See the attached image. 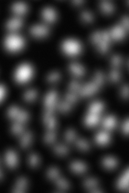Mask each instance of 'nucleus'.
Segmentation results:
<instances>
[{"label":"nucleus","mask_w":129,"mask_h":193,"mask_svg":"<svg viewBox=\"0 0 129 193\" xmlns=\"http://www.w3.org/2000/svg\"><path fill=\"white\" fill-rule=\"evenodd\" d=\"M116 125V120L114 117H108L104 121V126L106 129H111Z\"/></svg>","instance_id":"20"},{"label":"nucleus","mask_w":129,"mask_h":193,"mask_svg":"<svg viewBox=\"0 0 129 193\" xmlns=\"http://www.w3.org/2000/svg\"><path fill=\"white\" fill-rule=\"evenodd\" d=\"M82 18L86 22H91L93 20V16L91 14V13L87 12V11L82 13Z\"/></svg>","instance_id":"31"},{"label":"nucleus","mask_w":129,"mask_h":193,"mask_svg":"<svg viewBox=\"0 0 129 193\" xmlns=\"http://www.w3.org/2000/svg\"><path fill=\"white\" fill-rule=\"evenodd\" d=\"M102 109H103V105L101 103H94L90 107V111H91V112L95 115L97 113L102 111Z\"/></svg>","instance_id":"21"},{"label":"nucleus","mask_w":129,"mask_h":193,"mask_svg":"<svg viewBox=\"0 0 129 193\" xmlns=\"http://www.w3.org/2000/svg\"><path fill=\"white\" fill-rule=\"evenodd\" d=\"M99 120V117L97 115H90L87 117L85 120V124L87 126L96 125Z\"/></svg>","instance_id":"16"},{"label":"nucleus","mask_w":129,"mask_h":193,"mask_svg":"<svg viewBox=\"0 0 129 193\" xmlns=\"http://www.w3.org/2000/svg\"><path fill=\"white\" fill-rule=\"evenodd\" d=\"M3 178V172H2V170L1 169V179Z\"/></svg>","instance_id":"56"},{"label":"nucleus","mask_w":129,"mask_h":193,"mask_svg":"<svg viewBox=\"0 0 129 193\" xmlns=\"http://www.w3.org/2000/svg\"><path fill=\"white\" fill-rule=\"evenodd\" d=\"M31 33L35 36H44L48 34L49 30L45 26H34L31 28Z\"/></svg>","instance_id":"5"},{"label":"nucleus","mask_w":129,"mask_h":193,"mask_svg":"<svg viewBox=\"0 0 129 193\" xmlns=\"http://www.w3.org/2000/svg\"><path fill=\"white\" fill-rule=\"evenodd\" d=\"M13 192H25V190L19 189V188H15V190H13Z\"/></svg>","instance_id":"53"},{"label":"nucleus","mask_w":129,"mask_h":193,"mask_svg":"<svg viewBox=\"0 0 129 193\" xmlns=\"http://www.w3.org/2000/svg\"><path fill=\"white\" fill-rule=\"evenodd\" d=\"M66 99L70 101L71 103H75L77 100V96L76 95L73 94H66Z\"/></svg>","instance_id":"46"},{"label":"nucleus","mask_w":129,"mask_h":193,"mask_svg":"<svg viewBox=\"0 0 129 193\" xmlns=\"http://www.w3.org/2000/svg\"><path fill=\"white\" fill-rule=\"evenodd\" d=\"M0 96H1V102H2L4 100V98H5V94H6V88L5 87L3 86V85H2L1 86V88H0Z\"/></svg>","instance_id":"47"},{"label":"nucleus","mask_w":129,"mask_h":193,"mask_svg":"<svg viewBox=\"0 0 129 193\" xmlns=\"http://www.w3.org/2000/svg\"><path fill=\"white\" fill-rule=\"evenodd\" d=\"M22 20H20V19H14V20H12L8 22L7 23V25H6V27L7 28V29H9L10 30H14L19 28L22 26Z\"/></svg>","instance_id":"9"},{"label":"nucleus","mask_w":129,"mask_h":193,"mask_svg":"<svg viewBox=\"0 0 129 193\" xmlns=\"http://www.w3.org/2000/svg\"><path fill=\"white\" fill-rule=\"evenodd\" d=\"M100 5L102 11L107 14H110L111 13H113L114 10V7L112 5V4L108 2H102L100 3Z\"/></svg>","instance_id":"15"},{"label":"nucleus","mask_w":129,"mask_h":193,"mask_svg":"<svg viewBox=\"0 0 129 193\" xmlns=\"http://www.w3.org/2000/svg\"><path fill=\"white\" fill-rule=\"evenodd\" d=\"M56 183H57L58 186L62 189V190H68V188H69V185L67 183V181H64V179H58Z\"/></svg>","instance_id":"32"},{"label":"nucleus","mask_w":129,"mask_h":193,"mask_svg":"<svg viewBox=\"0 0 129 193\" xmlns=\"http://www.w3.org/2000/svg\"><path fill=\"white\" fill-rule=\"evenodd\" d=\"M6 162L11 168H14L17 164V157L13 151L8 150L6 154Z\"/></svg>","instance_id":"6"},{"label":"nucleus","mask_w":129,"mask_h":193,"mask_svg":"<svg viewBox=\"0 0 129 193\" xmlns=\"http://www.w3.org/2000/svg\"><path fill=\"white\" fill-rule=\"evenodd\" d=\"M77 146L78 147L81 148V149H83V150H88L89 149V144L86 141L83 140H77V143H76Z\"/></svg>","instance_id":"27"},{"label":"nucleus","mask_w":129,"mask_h":193,"mask_svg":"<svg viewBox=\"0 0 129 193\" xmlns=\"http://www.w3.org/2000/svg\"><path fill=\"white\" fill-rule=\"evenodd\" d=\"M71 168L74 172H77V173H81V172H85L86 166L83 163H79V162H74L72 163L71 165Z\"/></svg>","instance_id":"11"},{"label":"nucleus","mask_w":129,"mask_h":193,"mask_svg":"<svg viewBox=\"0 0 129 193\" xmlns=\"http://www.w3.org/2000/svg\"><path fill=\"white\" fill-rule=\"evenodd\" d=\"M96 139L99 144H105L109 141V135L106 132H100L97 134Z\"/></svg>","instance_id":"14"},{"label":"nucleus","mask_w":129,"mask_h":193,"mask_svg":"<svg viewBox=\"0 0 129 193\" xmlns=\"http://www.w3.org/2000/svg\"><path fill=\"white\" fill-rule=\"evenodd\" d=\"M123 132L126 134H129V119L126 120L123 126Z\"/></svg>","instance_id":"49"},{"label":"nucleus","mask_w":129,"mask_h":193,"mask_svg":"<svg viewBox=\"0 0 129 193\" xmlns=\"http://www.w3.org/2000/svg\"><path fill=\"white\" fill-rule=\"evenodd\" d=\"M128 5H129V2H128Z\"/></svg>","instance_id":"57"},{"label":"nucleus","mask_w":129,"mask_h":193,"mask_svg":"<svg viewBox=\"0 0 129 193\" xmlns=\"http://www.w3.org/2000/svg\"><path fill=\"white\" fill-rule=\"evenodd\" d=\"M42 16L45 20L48 22H53L56 20V13L51 8H46L43 11Z\"/></svg>","instance_id":"8"},{"label":"nucleus","mask_w":129,"mask_h":193,"mask_svg":"<svg viewBox=\"0 0 129 193\" xmlns=\"http://www.w3.org/2000/svg\"><path fill=\"white\" fill-rule=\"evenodd\" d=\"M18 109L16 106H13L11 109H10L9 113H8V115H9L11 119H14V118L17 117L18 116Z\"/></svg>","instance_id":"35"},{"label":"nucleus","mask_w":129,"mask_h":193,"mask_svg":"<svg viewBox=\"0 0 129 193\" xmlns=\"http://www.w3.org/2000/svg\"><path fill=\"white\" fill-rule=\"evenodd\" d=\"M99 86L96 83H90V84L86 85L83 89L81 90L80 94L82 96H89V95L93 94L98 91Z\"/></svg>","instance_id":"4"},{"label":"nucleus","mask_w":129,"mask_h":193,"mask_svg":"<svg viewBox=\"0 0 129 193\" xmlns=\"http://www.w3.org/2000/svg\"><path fill=\"white\" fill-rule=\"evenodd\" d=\"M59 77H60V74H59V73H58V72H55V73H53L52 74H51V75L48 77V82H55V81L59 80Z\"/></svg>","instance_id":"43"},{"label":"nucleus","mask_w":129,"mask_h":193,"mask_svg":"<svg viewBox=\"0 0 129 193\" xmlns=\"http://www.w3.org/2000/svg\"><path fill=\"white\" fill-rule=\"evenodd\" d=\"M13 11L17 14H24L27 11V7L25 4L17 3L15 4L12 7Z\"/></svg>","instance_id":"13"},{"label":"nucleus","mask_w":129,"mask_h":193,"mask_svg":"<svg viewBox=\"0 0 129 193\" xmlns=\"http://www.w3.org/2000/svg\"><path fill=\"white\" fill-rule=\"evenodd\" d=\"M36 95H37V92L35 90H31L28 91L27 93L25 94V99L27 101H32L34 99L36 98Z\"/></svg>","instance_id":"23"},{"label":"nucleus","mask_w":129,"mask_h":193,"mask_svg":"<svg viewBox=\"0 0 129 193\" xmlns=\"http://www.w3.org/2000/svg\"><path fill=\"white\" fill-rule=\"evenodd\" d=\"M102 41H105L106 43H108L110 41V35L106 31L102 34Z\"/></svg>","instance_id":"50"},{"label":"nucleus","mask_w":129,"mask_h":193,"mask_svg":"<svg viewBox=\"0 0 129 193\" xmlns=\"http://www.w3.org/2000/svg\"><path fill=\"white\" fill-rule=\"evenodd\" d=\"M56 125V120L54 118L51 117L49 120V121L48 122V126L49 129H53L55 127Z\"/></svg>","instance_id":"48"},{"label":"nucleus","mask_w":129,"mask_h":193,"mask_svg":"<svg viewBox=\"0 0 129 193\" xmlns=\"http://www.w3.org/2000/svg\"><path fill=\"white\" fill-rule=\"evenodd\" d=\"M129 186V179L126 176L123 175L121 178L119 180L118 184H117V187L120 190H125L128 186Z\"/></svg>","instance_id":"17"},{"label":"nucleus","mask_w":129,"mask_h":193,"mask_svg":"<svg viewBox=\"0 0 129 193\" xmlns=\"http://www.w3.org/2000/svg\"><path fill=\"white\" fill-rule=\"evenodd\" d=\"M25 42L22 37L16 35L8 36L5 39L6 48L11 51H16L24 46Z\"/></svg>","instance_id":"1"},{"label":"nucleus","mask_w":129,"mask_h":193,"mask_svg":"<svg viewBox=\"0 0 129 193\" xmlns=\"http://www.w3.org/2000/svg\"><path fill=\"white\" fill-rule=\"evenodd\" d=\"M102 39V34L100 32H97L93 34L91 37V40L93 43H98Z\"/></svg>","instance_id":"36"},{"label":"nucleus","mask_w":129,"mask_h":193,"mask_svg":"<svg viewBox=\"0 0 129 193\" xmlns=\"http://www.w3.org/2000/svg\"><path fill=\"white\" fill-rule=\"evenodd\" d=\"M99 51L102 54H105V52H107L108 49V43H106L105 41H101L99 43Z\"/></svg>","instance_id":"37"},{"label":"nucleus","mask_w":129,"mask_h":193,"mask_svg":"<svg viewBox=\"0 0 129 193\" xmlns=\"http://www.w3.org/2000/svg\"><path fill=\"white\" fill-rule=\"evenodd\" d=\"M55 138H56L55 132H49L48 134H47L46 137H45V143H53V142L54 141V140H55Z\"/></svg>","instance_id":"33"},{"label":"nucleus","mask_w":129,"mask_h":193,"mask_svg":"<svg viewBox=\"0 0 129 193\" xmlns=\"http://www.w3.org/2000/svg\"><path fill=\"white\" fill-rule=\"evenodd\" d=\"M120 73H119V72L117 70H114L113 72H111V79L113 82H118V81L120 80Z\"/></svg>","instance_id":"39"},{"label":"nucleus","mask_w":129,"mask_h":193,"mask_svg":"<svg viewBox=\"0 0 129 193\" xmlns=\"http://www.w3.org/2000/svg\"><path fill=\"white\" fill-rule=\"evenodd\" d=\"M122 23H123L124 26L129 29V17L128 16H124L122 19Z\"/></svg>","instance_id":"51"},{"label":"nucleus","mask_w":129,"mask_h":193,"mask_svg":"<svg viewBox=\"0 0 129 193\" xmlns=\"http://www.w3.org/2000/svg\"><path fill=\"white\" fill-rule=\"evenodd\" d=\"M102 163H103L104 166L105 167H107V168L112 169L114 167H115L116 165H117V161L114 159V158H112V157H106V158H105L103 160Z\"/></svg>","instance_id":"19"},{"label":"nucleus","mask_w":129,"mask_h":193,"mask_svg":"<svg viewBox=\"0 0 129 193\" xmlns=\"http://www.w3.org/2000/svg\"><path fill=\"white\" fill-rule=\"evenodd\" d=\"M26 185H27V181H26V179H25V177H20V178H19L17 183H16V188H19V189L25 190V188L26 187Z\"/></svg>","instance_id":"28"},{"label":"nucleus","mask_w":129,"mask_h":193,"mask_svg":"<svg viewBox=\"0 0 129 193\" xmlns=\"http://www.w3.org/2000/svg\"><path fill=\"white\" fill-rule=\"evenodd\" d=\"M95 82L96 84L98 86H101L103 84V82H104V77H103V74L101 72H97L96 73V77H95Z\"/></svg>","instance_id":"24"},{"label":"nucleus","mask_w":129,"mask_h":193,"mask_svg":"<svg viewBox=\"0 0 129 193\" xmlns=\"http://www.w3.org/2000/svg\"><path fill=\"white\" fill-rule=\"evenodd\" d=\"M28 117V115L26 111H22L21 113H19L17 116V121L19 122V123H22V122H25V120H27Z\"/></svg>","instance_id":"34"},{"label":"nucleus","mask_w":129,"mask_h":193,"mask_svg":"<svg viewBox=\"0 0 129 193\" xmlns=\"http://www.w3.org/2000/svg\"><path fill=\"white\" fill-rule=\"evenodd\" d=\"M111 36L114 39H117V40H120L125 36L126 31L124 30L123 28L120 25H117V27H115L111 31Z\"/></svg>","instance_id":"7"},{"label":"nucleus","mask_w":129,"mask_h":193,"mask_svg":"<svg viewBox=\"0 0 129 193\" xmlns=\"http://www.w3.org/2000/svg\"><path fill=\"white\" fill-rule=\"evenodd\" d=\"M56 97V92L55 91H51L48 96H46L45 100V106L48 108H50L53 106L55 103Z\"/></svg>","instance_id":"10"},{"label":"nucleus","mask_w":129,"mask_h":193,"mask_svg":"<svg viewBox=\"0 0 129 193\" xmlns=\"http://www.w3.org/2000/svg\"><path fill=\"white\" fill-rule=\"evenodd\" d=\"M30 161H31V164L33 167H36L38 166V157L36 155L31 154L30 157Z\"/></svg>","instance_id":"41"},{"label":"nucleus","mask_w":129,"mask_h":193,"mask_svg":"<svg viewBox=\"0 0 129 193\" xmlns=\"http://www.w3.org/2000/svg\"><path fill=\"white\" fill-rule=\"evenodd\" d=\"M91 192H94V193H97V192H102L101 190H93L91 191Z\"/></svg>","instance_id":"54"},{"label":"nucleus","mask_w":129,"mask_h":193,"mask_svg":"<svg viewBox=\"0 0 129 193\" xmlns=\"http://www.w3.org/2000/svg\"><path fill=\"white\" fill-rule=\"evenodd\" d=\"M31 138H32V134H31V132L26 133V134L23 136L22 139V144H21L22 147L24 148H27L29 145H30Z\"/></svg>","instance_id":"18"},{"label":"nucleus","mask_w":129,"mask_h":193,"mask_svg":"<svg viewBox=\"0 0 129 193\" xmlns=\"http://www.w3.org/2000/svg\"><path fill=\"white\" fill-rule=\"evenodd\" d=\"M75 137V132L73 129H69L66 133V140L67 141L71 142L74 139Z\"/></svg>","instance_id":"40"},{"label":"nucleus","mask_w":129,"mask_h":193,"mask_svg":"<svg viewBox=\"0 0 129 193\" xmlns=\"http://www.w3.org/2000/svg\"><path fill=\"white\" fill-rule=\"evenodd\" d=\"M62 48L64 51L70 55L79 54L81 50V45L78 42L73 40H68L64 42L62 45Z\"/></svg>","instance_id":"3"},{"label":"nucleus","mask_w":129,"mask_h":193,"mask_svg":"<svg viewBox=\"0 0 129 193\" xmlns=\"http://www.w3.org/2000/svg\"><path fill=\"white\" fill-rule=\"evenodd\" d=\"M70 88L72 91H78L79 88H80V85H79V82H77L76 80H73L70 85Z\"/></svg>","instance_id":"42"},{"label":"nucleus","mask_w":129,"mask_h":193,"mask_svg":"<svg viewBox=\"0 0 129 193\" xmlns=\"http://www.w3.org/2000/svg\"><path fill=\"white\" fill-rule=\"evenodd\" d=\"M53 111H54V108H53V106H51V107L49 108V109L47 110L46 112H45V116H44V121H45V123H47L49 121V120H50V118H51V115H52Z\"/></svg>","instance_id":"30"},{"label":"nucleus","mask_w":129,"mask_h":193,"mask_svg":"<svg viewBox=\"0 0 129 193\" xmlns=\"http://www.w3.org/2000/svg\"><path fill=\"white\" fill-rule=\"evenodd\" d=\"M125 175V176H126V177H127L129 179V169L128 170V171L126 172V173H125V175Z\"/></svg>","instance_id":"55"},{"label":"nucleus","mask_w":129,"mask_h":193,"mask_svg":"<svg viewBox=\"0 0 129 193\" xmlns=\"http://www.w3.org/2000/svg\"><path fill=\"white\" fill-rule=\"evenodd\" d=\"M57 109L59 111L67 112L71 110V106L70 104L67 103H60L57 105Z\"/></svg>","instance_id":"25"},{"label":"nucleus","mask_w":129,"mask_h":193,"mask_svg":"<svg viewBox=\"0 0 129 193\" xmlns=\"http://www.w3.org/2000/svg\"><path fill=\"white\" fill-rule=\"evenodd\" d=\"M59 175V170L56 168H51L49 170L48 176L50 179H54Z\"/></svg>","instance_id":"29"},{"label":"nucleus","mask_w":129,"mask_h":193,"mask_svg":"<svg viewBox=\"0 0 129 193\" xmlns=\"http://www.w3.org/2000/svg\"><path fill=\"white\" fill-rule=\"evenodd\" d=\"M112 63H113V65L114 66L119 67L121 64V57L118 55L114 56L113 57V59H112Z\"/></svg>","instance_id":"45"},{"label":"nucleus","mask_w":129,"mask_h":193,"mask_svg":"<svg viewBox=\"0 0 129 193\" xmlns=\"http://www.w3.org/2000/svg\"><path fill=\"white\" fill-rule=\"evenodd\" d=\"M22 131H23V127H22V126L19 125V124H14V125L13 126L12 132L14 134H19L21 132H22Z\"/></svg>","instance_id":"38"},{"label":"nucleus","mask_w":129,"mask_h":193,"mask_svg":"<svg viewBox=\"0 0 129 193\" xmlns=\"http://www.w3.org/2000/svg\"><path fill=\"white\" fill-rule=\"evenodd\" d=\"M73 3L76 5H82V4L84 3V2L83 1H73Z\"/></svg>","instance_id":"52"},{"label":"nucleus","mask_w":129,"mask_h":193,"mask_svg":"<svg viewBox=\"0 0 129 193\" xmlns=\"http://www.w3.org/2000/svg\"><path fill=\"white\" fill-rule=\"evenodd\" d=\"M54 152L60 155H64L68 154V148L64 146H56L54 148Z\"/></svg>","instance_id":"22"},{"label":"nucleus","mask_w":129,"mask_h":193,"mask_svg":"<svg viewBox=\"0 0 129 193\" xmlns=\"http://www.w3.org/2000/svg\"><path fill=\"white\" fill-rule=\"evenodd\" d=\"M32 76V68L28 64L22 65L16 73V80L19 83L27 82Z\"/></svg>","instance_id":"2"},{"label":"nucleus","mask_w":129,"mask_h":193,"mask_svg":"<svg viewBox=\"0 0 129 193\" xmlns=\"http://www.w3.org/2000/svg\"><path fill=\"white\" fill-rule=\"evenodd\" d=\"M97 184H98V181L96 179H87L85 180L84 182V186L87 188H91V187H94L95 186H97Z\"/></svg>","instance_id":"26"},{"label":"nucleus","mask_w":129,"mask_h":193,"mask_svg":"<svg viewBox=\"0 0 129 193\" xmlns=\"http://www.w3.org/2000/svg\"><path fill=\"white\" fill-rule=\"evenodd\" d=\"M70 68L72 72L77 76H83L85 74V70L83 67L80 66L77 63H71L70 65Z\"/></svg>","instance_id":"12"},{"label":"nucleus","mask_w":129,"mask_h":193,"mask_svg":"<svg viewBox=\"0 0 129 193\" xmlns=\"http://www.w3.org/2000/svg\"><path fill=\"white\" fill-rule=\"evenodd\" d=\"M122 96L124 99L129 98V86L126 85L122 88Z\"/></svg>","instance_id":"44"}]
</instances>
